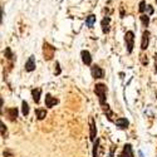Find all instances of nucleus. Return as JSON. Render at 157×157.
<instances>
[{
    "mask_svg": "<svg viewBox=\"0 0 157 157\" xmlns=\"http://www.w3.org/2000/svg\"><path fill=\"white\" fill-rule=\"evenodd\" d=\"M2 137L3 138H6L8 137V129H6V126L2 122Z\"/></svg>",
    "mask_w": 157,
    "mask_h": 157,
    "instance_id": "22",
    "label": "nucleus"
},
{
    "mask_svg": "<svg viewBox=\"0 0 157 157\" xmlns=\"http://www.w3.org/2000/svg\"><path fill=\"white\" fill-rule=\"evenodd\" d=\"M4 157H13V155H11L10 151H5L4 152Z\"/></svg>",
    "mask_w": 157,
    "mask_h": 157,
    "instance_id": "28",
    "label": "nucleus"
},
{
    "mask_svg": "<svg viewBox=\"0 0 157 157\" xmlns=\"http://www.w3.org/2000/svg\"><path fill=\"white\" fill-rule=\"evenodd\" d=\"M109 23H111V18L106 17V18H103L102 21H101V27H102V32L104 34H107L109 33Z\"/></svg>",
    "mask_w": 157,
    "mask_h": 157,
    "instance_id": "8",
    "label": "nucleus"
},
{
    "mask_svg": "<svg viewBox=\"0 0 157 157\" xmlns=\"http://www.w3.org/2000/svg\"><path fill=\"white\" fill-rule=\"evenodd\" d=\"M124 42H126L127 52H128V53H132L133 47H135V33L132 30L126 32V34H124Z\"/></svg>",
    "mask_w": 157,
    "mask_h": 157,
    "instance_id": "2",
    "label": "nucleus"
},
{
    "mask_svg": "<svg viewBox=\"0 0 157 157\" xmlns=\"http://www.w3.org/2000/svg\"><path fill=\"white\" fill-rule=\"evenodd\" d=\"M150 43V32L145 30L142 33V39H141V49L142 50H146Z\"/></svg>",
    "mask_w": 157,
    "mask_h": 157,
    "instance_id": "6",
    "label": "nucleus"
},
{
    "mask_svg": "<svg viewBox=\"0 0 157 157\" xmlns=\"http://www.w3.org/2000/svg\"><path fill=\"white\" fill-rule=\"evenodd\" d=\"M140 59H141V62H142L143 65H147V63H148L147 57H145V56H140Z\"/></svg>",
    "mask_w": 157,
    "mask_h": 157,
    "instance_id": "24",
    "label": "nucleus"
},
{
    "mask_svg": "<svg viewBox=\"0 0 157 157\" xmlns=\"http://www.w3.org/2000/svg\"><path fill=\"white\" fill-rule=\"evenodd\" d=\"M96 136H97V126H96V121L93 117L89 118V138L90 141H96Z\"/></svg>",
    "mask_w": 157,
    "mask_h": 157,
    "instance_id": "4",
    "label": "nucleus"
},
{
    "mask_svg": "<svg viewBox=\"0 0 157 157\" xmlns=\"http://www.w3.org/2000/svg\"><path fill=\"white\" fill-rule=\"evenodd\" d=\"M34 69H35V58L32 56V57H29L27 63H25V71L27 72H33Z\"/></svg>",
    "mask_w": 157,
    "mask_h": 157,
    "instance_id": "11",
    "label": "nucleus"
},
{
    "mask_svg": "<svg viewBox=\"0 0 157 157\" xmlns=\"http://www.w3.org/2000/svg\"><path fill=\"white\" fill-rule=\"evenodd\" d=\"M146 8H147V5H146V3L145 2H141L140 3V13H145L146 11Z\"/></svg>",
    "mask_w": 157,
    "mask_h": 157,
    "instance_id": "23",
    "label": "nucleus"
},
{
    "mask_svg": "<svg viewBox=\"0 0 157 157\" xmlns=\"http://www.w3.org/2000/svg\"><path fill=\"white\" fill-rule=\"evenodd\" d=\"M156 4H157V0H156Z\"/></svg>",
    "mask_w": 157,
    "mask_h": 157,
    "instance_id": "31",
    "label": "nucleus"
},
{
    "mask_svg": "<svg viewBox=\"0 0 157 157\" xmlns=\"http://www.w3.org/2000/svg\"><path fill=\"white\" fill-rule=\"evenodd\" d=\"M107 86L106 84H103V83H97L94 86V93L97 94L98 97V101H99V104L101 106H104V104H107L106 103V96H107Z\"/></svg>",
    "mask_w": 157,
    "mask_h": 157,
    "instance_id": "1",
    "label": "nucleus"
},
{
    "mask_svg": "<svg viewBox=\"0 0 157 157\" xmlns=\"http://www.w3.org/2000/svg\"><path fill=\"white\" fill-rule=\"evenodd\" d=\"M4 56H5V57H6V59H9V60H11L13 58H14V56H13V53H11L10 48H6V49H5V53H4Z\"/></svg>",
    "mask_w": 157,
    "mask_h": 157,
    "instance_id": "21",
    "label": "nucleus"
},
{
    "mask_svg": "<svg viewBox=\"0 0 157 157\" xmlns=\"http://www.w3.org/2000/svg\"><path fill=\"white\" fill-rule=\"evenodd\" d=\"M155 72L157 73V53L155 54Z\"/></svg>",
    "mask_w": 157,
    "mask_h": 157,
    "instance_id": "27",
    "label": "nucleus"
},
{
    "mask_svg": "<svg viewBox=\"0 0 157 157\" xmlns=\"http://www.w3.org/2000/svg\"><path fill=\"white\" fill-rule=\"evenodd\" d=\"M152 13H153V8H152L151 5H147V8H146V14H147V15H151Z\"/></svg>",
    "mask_w": 157,
    "mask_h": 157,
    "instance_id": "25",
    "label": "nucleus"
},
{
    "mask_svg": "<svg viewBox=\"0 0 157 157\" xmlns=\"http://www.w3.org/2000/svg\"><path fill=\"white\" fill-rule=\"evenodd\" d=\"M21 113L24 116H28L29 114V104L25 102V101H23V103H21Z\"/></svg>",
    "mask_w": 157,
    "mask_h": 157,
    "instance_id": "19",
    "label": "nucleus"
},
{
    "mask_svg": "<svg viewBox=\"0 0 157 157\" xmlns=\"http://www.w3.org/2000/svg\"><path fill=\"white\" fill-rule=\"evenodd\" d=\"M138 155H140V157H143V153H142V152H141V151H140V152H138Z\"/></svg>",
    "mask_w": 157,
    "mask_h": 157,
    "instance_id": "29",
    "label": "nucleus"
},
{
    "mask_svg": "<svg viewBox=\"0 0 157 157\" xmlns=\"http://www.w3.org/2000/svg\"><path fill=\"white\" fill-rule=\"evenodd\" d=\"M56 67H57L56 75H59V74H60V67H59V63H58V62H56Z\"/></svg>",
    "mask_w": 157,
    "mask_h": 157,
    "instance_id": "26",
    "label": "nucleus"
},
{
    "mask_svg": "<svg viewBox=\"0 0 157 157\" xmlns=\"http://www.w3.org/2000/svg\"><path fill=\"white\" fill-rule=\"evenodd\" d=\"M90 73H92V77L94 78V79H99V78H103L104 77V72L103 69L99 67V65H93L92 69H90Z\"/></svg>",
    "mask_w": 157,
    "mask_h": 157,
    "instance_id": "5",
    "label": "nucleus"
},
{
    "mask_svg": "<svg viewBox=\"0 0 157 157\" xmlns=\"http://www.w3.org/2000/svg\"><path fill=\"white\" fill-rule=\"evenodd\" d=\"M114 123H116L117 127H120V128H122V129L127 128L128 124H129V122H128L127 118H118V120H116V121H114Z\"/></svg>",
    "mask_w": 157,
    "mask_h": 157,
    "instance_id": "13",
    "label": "nucleus"
},
{
    "mask_svg": "<svg viewBox=\"0 0 157 157\" xmlns=\"http://www.w3.org/2000/svg\"><path fill=\"white\" fill-rule=\"evenodd\" d=\"M103 111H104V113L107 114V118H108L109 121H112V116H113V113H112V111H111V108H109L108 104H104V106H103Z\"/></svg>",
    "mask_w": 157,
    "mask_h": 157,
    "instance_id": "18",
    "label": "nucleus"
},
{
    "mask_svg": "<svg viewBox=\"0 0 157 157\" xmlns=\"http://www.w3.org/2000/svg\"><path fill=\"white\" fill-rule=\"evenodd\" d=\"M57 103H58V99H57V98L52 97V96H50L49 93H47V94H45V106H47L48 108H52V107H54Z\"/></svg>",
    "mask_w": 157,
    "mask_h": 157,
    "instance_id": "9",
    "label": "nucleus"
},
{
    "mask_svg": "<svg viewBox=\"0 0 157 157\" xmlns=\"http://www.w3.org/2000/svg\"><path fill=\"white\" fill-rule=\"evenodd\" d=\"M86 24H87L88 28H93V25L96 24V15H93V14L88 15L86 19Z\"/></svg>",
    "mask_w": 157,
    "mask_h": 157,
    "instance_id": "15",
    "label": "nucleus"
},
{
    "mask_svg": "<svg viewBox=\"0 0 157 157\" xmlns=\"http://www.w3.org/2000/svg\"><path fill=\"white\" fill-rule=\"evenodd\" d=\"M81 56H82V60L86 65H90L92 64V57H90V53L88 50H82L81 52Z\"/></svg>",
    "mask_w": 157,
    "mask_h": 157,
    "instance_id": "10",
    "label": "nucleus"
},
{
    "mask_svg": "<svg viewBox=\"0 0 157 157\" xmlns=\"http://www.w3.org/2000/svg\"><path fill=\"white\" fill-rule=\"evenodd\" d=\"M54 53H56V48L53 45H50L49 43L44 42V44H43V56H44V59L45 60L53 59Z\"/></svg>",
    "mask_w": 157,
    "mask_h": 157,
    "instance_id": "3",
    "label": "nucleus"
},
{
    "mask_svg": "<svg viewBox=\"0 0 157 157\" xmlns=\"http://www.w3.org/2000/svg\"><path fill=\"white\" fill-rule=\"evenodd\" d=\"M40 94H42V89L40 88H35L32 90V96H33V99L35 103H39L40 101Z\"/></svg>",
    "mask_w": 157,
    "mask_h": 157,
    "instance_id": "14",
    "label": "nucleus"
},
{
    "mask_svg": "<svg viewBox=\"0 0 157 157\" xmlns=\"http://www.w3.org/2000/svg\"><path fill=\"white\" fill-rule=\"evenodd\" d=\"M140 19H141V23L143 24V27H148V24H150V17L147 14H142L140 17Z\"/></svg>",
    "mask_w": 157,
    "mask_h": 157,
    "instance_id": "17",
    "label": "nucleus"
},
{
    "mask_svg": "<svg viewBox=\"0 0 157 157\" xmlns=\"http://www.w3.org/2000/svg\"><path fill=\"white\" fill-rule=\"evenodd\" d=\"M156 98H157V92H156Z\"/></svg>",
    "mask_w": 157,
    "mask_h": 157,
    "instance_id": "30",
    "label": "nucleus"
},
{
    "mask_svg": "<svg viewBox=\"0 0 157 157\" xmlns=\"http://www.w3.org/2000/svg\"><path fill=\"white\" fill-rule=\"evenodd\" d=\"M120 157H135L132 146H131L129 143H126V145L123 146V150H122V152L120 153Z\"/></svg>",
    "mask_w": 157,
    "mask_h": 157,
    "instance_id": "7",
    "label": "nucleus"
},
{
    "mask_svg": "<svg viewBox=\"0 0 157 157\" xmlns=\"http://www.w3.org/2000/svg\"><path fill=\"white\" fill-rule=\"evenodd\" d=\"M35 113H36V117H38L39 121L44 120L45 117H47V111L45 109H42V108H36L35 109Z\"/></svg>",
    "mask_w": 157,
    "mask_h": 157,
    "instance_id": "16",
    "label": "nucleus"
},
{
    "mask_svg": "<svg viewBox=\"0 0 157 157\" xmlns=\"http://www.w3.org/2000/svg\"><path fill=\"white\" fill-rule=\"evenodd\" d=\"M98 148H99V140H96L94 146H93V157H99V155H98Z\"/></svg>",
    "mask_w": 157,
    "mask_h": 157,
    "instance_id": "20",
    "label": "nucleus"
},
{
    "mask_svg": "<svg viewBox=\"0 0 157 157\" xmlns=\"http://www.w3.org/2000/svg\"><path fill=\"white\" fill-rule=\"evenodd\" d=\"M6 114L9 117V120L11 122H14V121H17V117H18V109L15 107L9 108V109H6Z\"/></svg>",
    "mask_w": 157,
    "mask_h": 157,
    "instance_id": "12",
    "label": "nucleus"
}]
</instances>
